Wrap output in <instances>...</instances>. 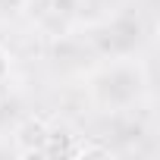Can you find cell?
<instances>
[{
  "label": "cell",
  "mask_w": 160,
  "mask_h": 160,
  "mask_svg": "<svg viewBox=\"0 0 160 160\" xmlns=\"http://www.w3.org/2000/svg\"><path fill=\"white\" fill-rule=\"evenodd\" d=\"M10 66H13V60H10V50L0 44V82H3V78L10 75Z\"/></svg>",
  "instance_id": "obj_3"
},
{
  "label": "cell",
  "mask_w": 160,
  "mask_h": 160,
  "mask_svg": "<svg viewBox=\"0 0 160 160\" xmlns=\"http://www.w3.org/2000/svg\"><path fill=\"white\" fill-rule=\"evenodd\" d=\"M47 138H50V126L44 119H38V116H28L13 129V144H16V154H22V157L44 154Z\"/></svg>",
  "instance_id": "obj_1"
},
{
  "label": "cell",
  "mask_w": 160,
  "mask_h": 160,
  "mask_svg": "<svg viewBox=\"0 0 160 160\" xmlns=\"http://www.w3.org/2000/svg\"><path fill=\"white\" fill-rule=\"evenodd\" d=\"M69 154L72 157H110V148L101 141H78V144H69Z\"/></svg>",
  "instance_id": "obj_2"
}]
</instances>
